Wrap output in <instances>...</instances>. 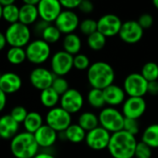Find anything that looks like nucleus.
Masks as SVG:
<instances>
[{
    "instance_id": "27",
    "label": "nucleus",
    "mask_w": 158,
    "mask_h": 158,
    "mask_svg": "<svg viewBox=\"0 0 158 158\" xmlns=\"http://www.w3.org/2000/svg\"><path fill=\"white\" fill-rule=\"evenodd\" d=\"M60 96L52 88H48L40 91V102L46 108L52 109L57 107V105L60 103Z\"/></svg>"
},
{
    "instance_id": "20",
    "label": "nucleus",
    "mask_w": 158,
    "mask_h": 158,
    "mask_svg": "<svg viewBox=\"0 0 158 158\" xmlns=\"http://www.w3.org/2000/svg\"><path fill=\"white\" fill-rule=\"evenodd\" d=\"M104 99L106 105L110 107H117L123 105L127 99V94L123 87H119L115 84H113L103 89Z\"/></svg>"
},
{
    "instance_id": "2",
    "label": "nucleus",
    "mask_w": 158,
    "mask_h": 158,
    "mask_svg": "<svg viewBox=\"0 0 158 158\" xmlns=\"http://www.w3.org/2000/svg\"><path fill=\"white\" fill-rule=\"evenodd\" d=\"M88 82L92 89H104L114 84L115 72L108 62L99 60L91 63L87 71Z\"/></svg>"
},
{
    "instance_id": "21",
    "label": "nucleus",
    "mask_w": 158,
    "mask_h": 158,
    "mask_svg": "<svg viewBox=\"0 0 158 158\" xmlns=\"http://www.w3.org/2000/svg\"><path fill=\"white\" fill-rule=\"evenodd\" d=\"M20 124L15 121L10 114L0 117V136L4 139H12L19 133Z\"/></svg>"
},
{
    "instance_id": "51",
    "label": "nucleus",
    "mask_w": 158,
    "mask_h": 158,
    "mask_svg": "<svg viewBox=\"0 0 158 158\" xmlns=\"http://www.w3.org/2000/svg\"><path fill=\"white\" fill-rule=\"evenodd\" d=\"M152 5H153V7L158 10V0H152Z\"/></svg>"
},
{
    "instance_id": "23",
    "label": "nucleus",
    "mask_w": 158,
    "mask_h": 158,
    "mask_svg": "<svg viewBox=\"0 0 158 158\" xmlns=\"http://www.w3.org/2000/svg\"><path fill=\"white\" fill-rule=\"evenodd\" d=\"M62 48L67 53L75 56L80 53L82 48V40L75 33L66 35L62 39Z\"/></svg>"
},
{
    "instance_id": "9",
    "label": "nucleus",
    "mask_w": 158,
    "mask_h": 158,
    "mask_svg": "<svg viewBox=\"0 0 158 158\" xmlns=\"http://www.w3.org/2000/svg\"><path fill=\"white\" fill-rule=\"evenodd\" d=\"M73 68V56L66 51L59 50L50 58V70L56 76H65Z\"/></svg>"
},
{
    "instance_id": "53",
    "label": "nucleus",
    "mask_w": 158,
    "mask_h": 158,
    "mask_svg": "<svg viewBox=\"0 0 158 158\" xmlns=\"http://www.w3.org/2000/svg\"><path fill=\"white\" fill-rule=\"evenodd\" d=\"M1 75H2V74H1V73H0V79H1Z\"/></svg>"
},
{
    "instance_id": "5",
    "label": "nucleus",
    "mask_w": 158,
    "mask_h": 158,
    "mask_svg": "<svg viewBox=\"0 0 158 158\" xmlns=\"http://www.w3.org/2000/svg\"><path fill=\"white\" fill-rule=\"evenodd\" d=\"M100 126L109 131L111 134L123 130L125 116L121 111L115 107L106 106L99 114Z\"/></svg>"
},
{
    "instance_id": "40",
    "label": "nucleus",
    "mask_w": 158,
    "mask_h": 158,
    "mask_svg": "<svg viewBox=\"0 0 158 158\" xmlns=\"http://www.w3.org/2000/svg\"><path fill=\"white\" fill-rule=\"evenodd\" d=\"M123 130H125L127 133H129V134H131V135L136 137V135H138L139 133V121L136 120V119L125 118Z\"/></svg>"
},
{
    "instance_id": "52",
    "label": "nucleus",
    "mask_w": 158,
    "mask_h": 158,
    "mask_svg": "<svg viewBox=\"0 0 158 158\" xmlns=\"http://www.w3.org/2000/svg\"><path fill=\"white\" fill-rule=\"evenodd\" d=\"M3 19V7L0 5V21Z\"/></svg>"
},
{
    "instance_id": "19",
    "label": "nucleus",
    "mask_w": 158,
    "mask_h": 158,
    "mask_svg": "<svg viewBox=\"0 0 158 158\" xmlns=\"http://www.w3.org/2000/svg\"><path fill=\"white\" fill-rule=\"evenodd\" d=\"M59 133L52 129L50 127H48L47 124H44L35 134V139L39 146V148L43 149H48L52 147L58 138H59Z\"/></svg>"
},
{
    "instance_id": "31",
    "label": "nucleus",
    "mask_w": 158,
    "mask_h": 158,
    "mask_svg": "<svg viewBox=\"0 0 158 158\" xmlns=\"http://www.w3.org/2000/svg\"><path fill=\"white\" fill-rule=\"evenodd\" d=\"M106 42H107V37H105L99 31L95 32L94 34L87 37L88 47L93 51H100L103 49L104 47L106 46Z\"/></svg>"
},
{
    "instance_id": "37",
    "label": "nucleus",
    "mask_w": 158,
    "mask_h": 158,
    "mask_svg": "<svg viewBox=\"0 0 158 158\" xmlns=\"http://www.w3.org/2000/svg\"><path fill=\"white\" fill-rule=\"evenodd\" d=\"M51 88L60 95H63L66 91L70 89L69 82L67 81V79L64 78L63 76H55L54 81L52 83Z\"/></svg>"
},
{
    "instance_id": "49",
    "label": "nucleus",
    "mask_w": 158,
    "mask_h": 158,
    "mask_svg": "<svg viewBox=\"0 0 158 158\" xmlns=\"http://www.w3.org/2000/svg\"><path fill=\"white\" fill-rule=\"evenodd\" d=\"M16 0H0V5L2 7H6L9 5H13L15 4Z\"/></svg>"
},
{
    "instance_id": "54",
    "label": "nucleus",
    "mask_w": 158,
    "mask_h": 158,
    "mask_svg": "<svg viewBox=\"0 0 158 158\" xmlns=\"http://www.w3.org/2000/svg\"><path fill=\"white\" fill-rule=\"evenodd\" d=\"M2 139V138H1V136H0V139Z\"/></svg>"
},
{
    "instance_id": "46",
    "label": "nucleus",
    "mask_w": 158,
    "mask_h": 158,
    "mask_svg": "<svg viewBox=\"0 0 158 158\" xmlns=\"http://www.w3.org/2000/svg\"><path fill=\"white\" fill-rule=\"evenodd\" d=\"M7 105V94L0 89V112H2Z\"/></svg>"
},
{
    "instance_id": "7",
    "label": "nucleus",
    "mask_w": 158,
    "mask_h": 158,
    "mask_svg": "<svg viewBox=\"0 0 158 158\" xmlns=\"http://www.w3.org/2000/svg\"><path fill=\"white\" fill-rule=\"evenodd\" d=\"M46 124L58 133L63 132L72 124V114L60 106L54 107L47 113Z\"/></svg>"
},
{
    "instance_id": "1",
    "label": "nucleus",
    "mask_w": 158,
    "mask_h": 158,
    "mask_svg": "<svg viewBox=\"0 0 158 158\" xmlns=\"http://www.w3.org/2000/svg\"><path fill=\"white\" fill-rule=\"evenodd\" d=\"M137 144L135 136L121 130L112 134L107 150L113 158H133Z\"/></svg>"
},
{
    "instance_id": "28",
    "label": "nucleus",
    "mask_w": 158,
    "mask_h": 158,
    "mask_svg": "<svg viewBox=\"0 0 158 158\" xmlns=\"http://www.w3.org/2000/svg\"><path fill=\"white\" fill-rule=\"evenodd\" d=\"M141 141L152 149L158 148V124L149 125L142 132Z\"/></svg>"
},
{
    "instance_id": "15",
    "label": "nucleus",
    "mask_w": 158,
    "mask_h": 158,
    "mask_svg": "<svg viewBox=\"0 0 158 158\" xmlns=\"http://www.w3.org/2000/svg\"><path fill=\"white\" fill-rule=\"evenodd\" d=\"M36 7L39 19L48 23H54L63 10L59 0H41Z\"/></svg>"
},
{
    "instance_id": "48",
    "label": "nucleus",
    "mask_w": 158,
    "mask_h": 158,
    "mask_svg": "<svg viewBox=\"0 0 158 158\" xmlns=\"http://www.w3.org/2000/svg\"><path fill=\"white\" fill-rule=\"evenodd\" d=\"M34 158H56V157L48 152H38Z\"/></svg>"
},
{
    "instance_id": "18",
    "label": "nucleus",
    "mask_w": 158,
    "mask_h": 158,
    "mask_svg": "<svg viewBox=\"0 0 158 158\" xmlns=\"http://www.w3.org/2000/svg\"><path fill=\"white\" fill-rule=\"evenodd\" d=\"M23 86L21 76L13 72H7L2 73L0 79V89L8 94H14L18 92Z\"/></svg>"
},
{
    "instance_id": "32",
    "label": "nucleus",
    "mask_w": 158,
    "mask_h": 158,
    "mask_svg": "<svg viewBox=\"0 0 158 158\" xmlns=\"http://www.w3.org/2000/svg\"><path fill=\"white\" fill-rule=\"evenodd\" d=\"M61 33L60 31L54 25V23L49 24L42 33L41 35V39H43L45 42H47L48 44L51 45V44H55L57 42L60 41V37H61Z\"/></svg>"
},
{
    "instance_id": "25",
    "label": "nucleus",
    "mask_w": 158,
    "mask_h": 158,
    "mask_svg": "<svg viewBox=\"0 0 158 158\" xmlns=\"http://www.w3.org/2000/svg\"><path fill=\"white\" fill-rule=\"evenodd\" d=\"M23 125L26 132L35 134L44 125L43 117L37 112H29Z\"/></svg>"
},
{
    "instance_id": "34",
    "label": "nucleus",
    "mask_w": 158,
    "mask_h": 158,
    "mask_svg": "<svg viewBox=\"0 0 158 158\" xmlns=\"http://www.w3.org/2000/svg\"><path fill=\"white\" fill-rule=\"evenodd\" d=\"M20 18V8L13 4L3 7V20H5L10 24L19 22Z\"/></svg>"
},
{
    "instance_id": "11",
    "label": "nucleus",
    "mask_w": 158,
    "mask_h": 158,
    "mask_svg": "<svg viewBox=\"0 0 158 158\" xmlns=\"http://www.w3.org/2000/svg\"><path fill=\"white\" fill-rule=\"evenodd\" d=\"M84 103L85 99L82 93L75 89H70L60 96V106L71 114L80 112L84 106Z\"/></svg>"
},
{
    "instance_id": "30",
    "label": "nucleus",
    "mask_w": 158,
    "mask_h": 158,
    "mask_svg": "<svg viewBox=\"0 0 158 158\" xmlns=\"http://www.w3.org/2000/svg\"><path fill=\"white\" fill-rule=\"evenodd\" d=\"M7 60L12 65H20L27 60L24 48L10 47L7 51Z\"/></svg>"
},
{
    "instance_id": "12",
    "label": "nucleus",
    "mask_w": 158,
    "mask_h": 158,
    "mask_svg": "<svg viewBox=\"0 0 158 158\" xmlns=\"http://www.w3.org/2000/svg\"><path fill=\"white\" fill-rule=\"evenodd\" d=\"M98 31L105 37H114L119 35L123 22L121 19L113 13L102 15L98 21Z\"/></svg>"
},
{
    "instance_id": "39",
    "label": "nucleus",
    "mask_w": 158,
    "mask_h": 158,
    "mask_svg": "<svg viewBox=\"0 0 158 158\" xmlns=\"http://www.w3.org/2000/svg\"><path fill=\"white\" fill-rule=\"evenodd\" d=\"M152 148L142 141H138L135 150V158H151L152 157Z\"/></svg>"
},
{
    "instance_id": "41",
    "label": "nucleus",
    "mask_w": 158,
    "mask_h": 158,
    "mask_svg": "<svg viewBox=\"0 0 158 158\" xmlns=\"http://www.w3.org/2000/svg\"><path fill=\"white\" fill-rule=\"evenodd\" d=\"M137 22L139 23V24L141 26V28L143 30H146V29H149V28H151L152 26V24H153V18L149 13H143V14H141L139 17Z\"/></svg>"
},
{
    "instance_id": "17",
    "label": "nucleus",
    "mask_w": 158,
    "mask_h": 158,
    "mask_svg": "<svg viewBox=\"0 0 158 158\" xmlns=\"http://www.w3.org/2000/svg\"><path fill=\"white\" fill-rule=\"evenodd\" d=\"M144 30L139 24L137 21H127L123 23L121 30L119 32L120 39L126 44L133 45L139 42L143 37Z\"/></svg>"
},
{
    "instance_id": "3",
    "label": "nucleus",
    "mask_w": 158,
    "mask_h": 158,
    "mask_svg": "<svg viewBox=\"0 0 158 158\" xmlns=\"http://www.w3.org/2000/svg\"><path fill=\"white\" fill-rule=\"evenodd\" d=\"M10 151L15 158H34L39 152V146L34 134L23 131L11 139Z\"/></svg>"
},
{
    "instance_id": "47",
    "label": "nucleus",
    "mask_w": 158,
    "mask_h": 158,
    "mask_svg": "<svg viewBox=\"0 0 158 158\" xmlns=\"http://www.w3.org/2000/svg\"><path fill=\"white\" fill-rule=\"evenodd\" d=\"M7 45H8V43H7L6 37H5V34L0 32V51H2Z\"/></svg>"
},
{
    "instance_id": "22",
    "label": "nucleus",
    "mask_w": 158,
    "mask_h": 158,
    "mask_svg": "<svg viewBox=\"0 0 158 158\" xmlns=\"http://www.w3.org/2000/svg\"><path fill=\"white\" fill-rule=\"evenodd\" d=\"M60 134H61V136L59 135L60 138L61 137L63 139L71 143L78 144L85 141L87 131L84 130L78 124H71V126H69V127L65 131L60 132Z\"/></svg>"
},
{
    "instance_id": "16",
    "label": "nucleus",
    "mask_w": 158,
    "mask_h": 158,
    "mask_svg": "<svg viewBox=\"0 0 158 158\" xmlns=\"http://www.w3.org/2000/svg\"><path fill=\"white\" fill-rule=\"evenodd\" d=\"M147 103L141 97H127L122 105V114L125 118L139 119L146 112Z\"/></svg>"
},
{
    "instance_id": "35",
    "label": "nucleus",
    "mask_w": 158,
    "mask_h": 158,
    "mask_svg": "<svg viewBox=\"0 0 158 158\" xmlns=\"http://www.w3.org/2000/svg\"><path fill=\"white\" fill-rule=\"evenodd\" d=\"M78 29L81 34H83L84 35H86L88 37L89 35H90L98 31V23L94 19L87 18L80 22Z\"/></svg>"
},
{
    "instance_id": "33",
    "label": "nucleus",
    "mask_w": 158,
    "mask_h": 158,
    "mask_svg": "<svg viewBox=\"0 0 158 158\" xmlns=\"http://www.w3.org/2000/svg\"><path fill=\"white\" fill-rule=\"evenodd\" d=\"M140 73L146 79L147 82L158 80V64L154 61L146 62L142 66Z\"/></svg>"
},
{
    "instance_id": "10",
    "label": "nucleus",
    "mask_w": 158,
    "mask_h": 158,
    "mask_svg": "<svg viewBox=\"0 0 158 158\" xmlns=\"http://www.w3.org/2000/svg\"><path fill=\"white\" fill-rule=\"evenodd\" d=\"M112 134L105 128L99 126L98 127L87 132L85 142L89 148L93 151H102L108 148Z\"/></svg>"
},
{
    "instance_id": "45",
    "label": "nucleus",
    "mask_w": 158,
    "mask_h": 158,
    "mask_svg": "<svg viewBox=\"0 0 158 158\" xmlns=\"http://www.w3.org/2000/svg\"><path fill=\"white\" fill-rule=\"evenodd\" d=\"M147 94H150L152 96H158V80L148 82Z\"/></svg>"
},
{
    "instance_id": "13",
    "label": "nucleus",
    "mask_w": 158,
    "mask_h": 158,
    "mask_svg": "<svg viewBox=\"0 0 158 158\" xmlns=\"http://www.w3.org/2000/svg\"><path fill=\"white\" fill-rule=\"evenodd\" d=\"M80 24V20L76 12L70 10H63L54 23V25L62 35L74 33Z\"/></svg>"
},
{
    "instance_id": "38",
    "label": "nucleus",
    "mask_w": 158,
    "mask_h": 158,
    "mask_svg": "<svg viewBox=\"0 0 158 158\" xmlns=\"http://www.w3.org/2000/svg\"><path fill=\"white\" fill-rule=\"evenodd\" d=\"M28 111L25 107L22 106V105H17L14 108H12V110L10 111V115L11 117L17 121L19 124H23L28 114Z\"/></svg>"
},
{
    "instance_id": "26",
    "label": "nucleus",
    "mask_w": 158,
    "mask_h": 158,
    "mask_svg": "<svg viewBox=\"0 0 158 158\" xmlns=\"http://www.w3.org/2000/svg\"><path fill=\"white\" fill-rule=\"evenodd\" d=\"M77 124L84 130L89 132L100 126L99 116L92 112H84L79 115Z\"/></svg>"
},
{
    "instance_id": "24",
    "label": "nucleus",
    "mask_w": 158,
    "mask_h": 158,
    "mask_svg": "<svg viewBox=\"0 0 158 158\" xmlns=\"http://www.w3.org/2000/svg\"><path fill=\"white\" fill-rule=\"evenodd\" d=\"M39 19V14L36 6L23 4L20 7V18L19 22L30 26L35 24Z\"/></svg>"
},
{
    "instance_id": "6",
    "label": "nucleus",
    "mask_w": 158,
    "mask_h": 158,
    "mask_svg": "<svg viewBox=\"0 0 158 158\" xmlns=\"http://www.w3.org/2000/svg\"><path fill=\"white\" fill-rule=\"evenodd\" d=\"M25 51L27 60L35 65L45 63L51 55L50 45L41 38L32 40L26 46Z\"/></svg>"
},
{
    "instance_id": "8",
    "label": "nucleus",
    "mask_w": 158,
    "mask_h": 158,
    "mask_svg": "<svg viewBox=\"0 0 158 158\" xmlns=\"http://www.w3.org/2000/svg\"><path fill=\"white\" fill-rule=\"evenodd\" d=\"M123 89L127 97H141L147 94L148 82L140 73H132L126 76Z\"/></svg>"
},
{
    "instance_id": "36",
    "label": "nucleus",
    "mask_w": 158,
    "mask_h": 158,
    "mask_svg": "<svg viewBox=\"0 0 158 158\" xmlns=\"http://www.w3.org/2000/svg\"><path fill=\"white\" fill-rule=\"evenodd\" d=\"M90 60L89 58L83 53H79L73 56V68L78 71H88L90 67Z\"/></svg>"
},
{
    "instance_id": "44",
    "label": "nucleus",
    "mask_w": 158,
    "mask_h": 158,
    "mask_svg": "<svg viewBox=\"0 0 158 158\" xmlns=\"http://www.w3.org/2000/svg\"><path fill=\"white\" fill-rule=\"evenodd\" d=\"M49 24H51V23H47V22L42 21V20L39 19V20L34 24V31H35V33L37 35H40V36H41V35H42V33L44 32V30H45Z\"/></svg>"
},
{
    "instance_id": "14",
    "label": "nucleus",
    "mask_w": 158,
    "mask_h": 158,
    "mask_svg": "<svg viewBox=\"0 0 158 158\" xmlns=\"http://www.w3.org/2000/svg\"><path fill=\"white\" fill-rule=\"evenodd\" d=\"M55 74L45 67H36L30 73L29 80L31 85L37 90H44L51 88L54 81Z\"/></svg>"
},
{
    "instance_id": "4",
    "label": "nucleus",
    "mask_w": 158,
    "mask_h": 158,
    "mask_svg": "<svg viewBox=\"0 0 158 158\" xmlns=\"http://www.w3.org/2000/svg\"><path fill=\"white\" fill-rule=\"evenodd\" d=\"M4 34L7 43L10 47L26 48L31 42L32 32L30 27L20 22L10 24Z\"/></svg>"
},
{
    "instance_id": "50",
    "label": "nucleus",
    "mask_w": 158,
    "mask_h": 158,
    "mask_svg": "<svg viewBox=\"0 0 158 158\" xmlns=\"http://www.w3.org/2000/svg\"><path fill=\"white\" fill-rule=\"evenodd\" d=\"M40 1H41V0H23V4L32 5V6H37Z\"/></svg>"
},
{
    "instance_id": "42",
    "label": "nucleus",
    "mask_w": 158,
    "mask_h": 158,
    "mask_svg": "<svg viewBox=\"0 0 158 158\" xmlns=\"http://www.w3.org/2000/svg\"><path fill=\"white\" fill-rule=\"evenodd\" d=\"M78 10L83 14H91L94 10V4L92 0H83L78 7Z\"/></svg>"
},
{
    "instance_id": "29",
    "label": "nucleus",
    "mask_w": 158,
    "mask_h": 158,
    "mask_svg": "<svg viewBox=\"0 0 158 158\" xmlns=\"http://www.w3.org/2000/svg\"><path fill=\"white\" fill-rule=\"evenodd\" d=\"M87 101L88 103L94 109H103L104 107H106V102L102 89L91 88V89L88 92Z\"/></svg>"
},
{
    "instance_id": "43",
    "label": "nucleus",
    "mask_w": 158,
    "mask_h": 158,
    "mask_svg": "<svg viewBox=\"0 0 158 158\" xmlns=\"http://www.w3.org/2000/svg\"><path fill=\"white\" fill-rule=\"evenodd\" d=\"M59 1L63 9L73 10L74 9H78L79 5L83 0H59Z\"/></svg>"
}]
</instances>
